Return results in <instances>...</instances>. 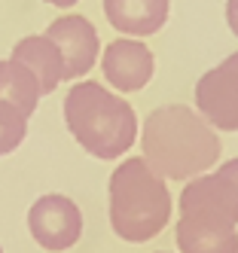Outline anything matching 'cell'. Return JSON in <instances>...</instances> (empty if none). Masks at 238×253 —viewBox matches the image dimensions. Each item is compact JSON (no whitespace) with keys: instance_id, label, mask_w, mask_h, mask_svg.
Instances as JSON below:
<instances>
[{"instance_id":"obj_1","label":"cell","mask_w":238,"mask_h":253,"mask_svg":"<svg viewBox=\"0 0 238 253\" xmlns=\"http://www.w3.org/2000/svg\"><path fill=\"white\" fill-rule=\"evenodd\" d=\"M141 153L165 180H192L220 162L217 128L187 104H165L143 119Z\"/></svg>"},{"instance_id":"obj_2","label":"cell","mask_w":238,"mask_h":253,"mask_svg":"<svg viewBox=\"0 0 238 253\" xmlns=\"http://www.w3.org/2000/svg\"><path fill=\"white\" fill-rule=\"evenodd\" d=\"M171 192L143 156H128L110 174V226L128 244H143L168 226Z\"/></svg>"},{"instance_id":"obj_3","label":"cell","mask_w":238,"mask_h":253,"mask_svg":"<svg viewBox=\"0 0 238 253\" xmlns=\"http://www.w3.org/2000/svg\"><path fill=\"white\" fill-rule=\"evenodd\" d=\"M64 122L80 147L95 159H119L138 140L132 104L95 80L73 83L64 98Z\"/></svg>"},{"instance_id":"obj_4","label":"cell","mask_w":238,"mask_h":253,"mask_svg":"<svg viewBox=\"0 0 238 253\" xmlns=\"http://www.w3.org/2000/svg\"><path fill=\"white\" fill-rule=\"evenodd\" d=\"M180 213L214 216L223 223H238V159H229L214 174L192 177L180 192Z\"/></svg>"},{"instance_id":"obj_5","label":"cell","mask_w":238,"mask_h":253,"mask_svg":"<svg viewBox=\"0 0 238 253\" xmlns=\"http://www.w3.org/2000/svg\"><path fill=\"white\" fill-rule=\"evenodd\" d=\"M28 229L31 238L43 250L61 253L70 250L83 235V213L77 202H70L67 195H40L28 211Z\"/></svg>"},{"instance_id":"obj_6","label":"cell","mask_w":238,"mask_h":253,"mask_svg":"<svg viewBox=\"0 0 238 253\" xmlns=\"http://www.w3.org/2000/svg\"><path fill=\"white\" fill-rule=\"evenodd\" d=\"M195 110L220 131H238V52L195 83Z\"/></svg>"},{"instance_id":"obj_7","label":"cell","mask_w":238,"mask_h":253,"mask_svg":"<svg viewBox=\"0 0 238 253\" xmlns=\"http://www.w3.org/2000/svg\"><path fill=\"white\" fill-rule=\"evenodd\" d=\"M46 37L55 40L64 58V80H80L95 67L101 55V40L98 31L86 15H61L46 28Z\"/></svg>"},{"instance_id":"obj_8","label":"cell","mask_w":238,"mask_h":253,"mask_svg":"<svg viewBox=\"0 0 238 253\" xmlns=\"http://www.w3.org/2000/svg\"><path fill=\"white\" fill-rule=\"evenodd\" d=\"M104 80L119 92H141L156 74V58L138 37L113 40L101 55Z\"/></svg>"},{"instance_id":"obj_9","label":"cell","mask_w":238,"mask_h":253,"mask_svg":"<svg viewBox=\"0 0 238 253\" xmlns=\"http://www.w3.org/2000/svg\"><path fill=\"white\" fill-rule=\"evenodd\" d=\"M180 253H238V232L232 223L198 213H180L177 220Z\"/></svg>"},{"instance_id":"obj_10","label":"cell","mask_w":238,"mask_h":253,"mask_svg":"<svg viewBox=\"0 0 238 253\" xmlns=\"http://www.w3.org/2000/svg\"><path fill=\"white\" fill-rule=\"evenodd\" d=\"M104 15L122 37H150L168 22V0H104Z\"/></svg>"},{"instance_id":"obj_11","label":"cell","mask_w":238,"mask_h":253,"mask_svg":"<svg viewBox=\"0 0 238 253\" xmlns=\"http://www.w3.org/2000/svg\"><path fill=\"white\" fill-rule=\"evenodd\" d=\"M12 58L22 61L34 70L37 83H40V92L49 95L58 88V83L64 80V58L61 49L55 46V40H49L46 34H34V37L18 40L12 49Z\"/></svg>"},{"instance_id":"obj_12","label":"cell","mask_w":238,"mask_h":253,"mask_svg":"<svg viewBox=\"0 0 238 253\" xmlns=\"http://www.w3.org/2000/svg\"><path fill=\"white\" fill-rule=\"evenodd\" d=\"M43 92H40V83H37L34 70L15 58L0 61V101L12 104L15 110H22L25 116H31L40 104Z\"/></svg>"},{"instance_id":"obj_13","label":"cell","mask_w":238,"mask_h":253,"mask_svg":"<svg viewBox=\"0 0 238 253\" xmlns=\"http://www.w3.org/2000/svg\"><path fill=\"white\" fill-rule=\"evenodd\" d=\"M25 134H28V116L22 110H15L12 104L0 101V156L15 153Z\"/></svg>"},{"instance_id":"obj_14","label":"cell","mask_w":238,"mask_h":253,"mask_svg":"<svg viewBox=\"0 0 238 253\" xmlns=\"http://www.w3.org/2000/svg\"><path fill=\"white\" fill-rule=\"evenodd\" d=\"M226 22H229V31L238 37V0H226Z\"/></svg>"},{"instance_id":"obj_15","label":"cell","mask_w":238,"mask_h":253,"mask_svg":"<svg viewBox=\"0 0 238 253\" xmlns=\"http://www.w3.org/2000/svg\"><path fill=\"white\" fill-rule=\"evenodd\" d=\"M46 3H52V6H61V9H67V6H77L80 0H46Z\"/></svg>"},{"instance_id":"obj_16","label":"cell","mask_w":238,"mask_h":253,"mask_svg":"<svg viewBox=\"0 0 238 253\" xmlns=\"http://www.w3.org/2000/svg\"><path fill=\"white\" fill-rule=\"evenodd\" d=\"M0 253H3V250H0Z\"/></svg>"}]
</instances>
